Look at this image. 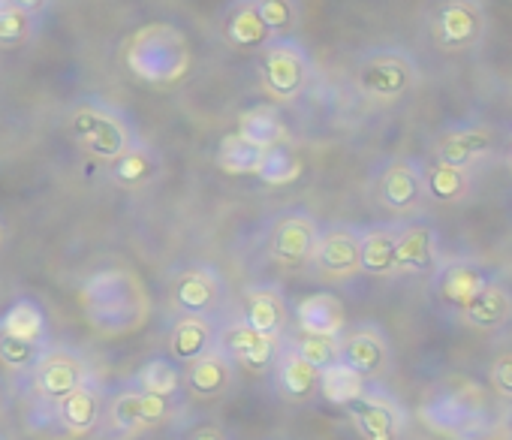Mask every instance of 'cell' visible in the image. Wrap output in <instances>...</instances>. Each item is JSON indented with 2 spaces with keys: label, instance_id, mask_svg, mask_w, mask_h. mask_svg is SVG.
I'll use <instances>...</instances> for the list:
<instances>
[{
  "label": "cell",
  "instance_id": "24",
  "mask_svg": "<svg viewBox=\"0 0 512 440\" xmlns=\"http://www.w3.org/2000/svg\"><path fill=\"white\" fill-rule=\"evenodd\" d=\"M293 320L299 332L338 338L347 329L344 302L335 293H308L293 305Z\"/></svg>",
  "mask_w": 512,
  "mask_h": 440
},
{
  "label": "cell",
  "instance_id": "44",
  "mask_svg": "<svg viewBox=\"0 0 512 440\" xmlns=\"http://www.w3.org/2000/svg\"><path fill=\"white\" fill-rule=\"evenodd\" d=\"M7 416V395H4V386H0V419Z\"/></svg>",
  "mask_w": 512,
  "mask_h": 440
},
{
  "label": "cell",
  "instance_id": "21",
  "mask_svg": "<svg viewBox=\"0 0 512 440\" xmlns=\"http://www.w3.org/2000/svg\"><path fill=\"white\" fill-rule=\"evenodd\" d=\"M235 374L238 368L232 365V359L214 344L208 353H202L199 359L187 362V368L181 371L184 377V389L190 398L196 401H214V398H223L232 383H235Z\"/></svg>",
  "mask_w": 512,
  "mask_h": 440
},
{
  "label": "cell",
  "instance_id": "16",
  "mask_svg": "<svg viewBox=\"0 0 512 440\" xmlns=\"http://www.w3.org/2000/svg\"><path fill=\"white\" fill-rule=\"evenodd\" d=\"M341 359L347 368H353L356 374H362L365 380H374L380 374L389 371L392 365V347L386 332L377 323H359V326H347L341 332Z\"/></svg>",
  "mask_w": 512,
  "mask_h": 440
},
{
  "label": "cell",
  "instance_id": "12",
  "mask_svg": "<svg viewBox=\"0 0 512 440\" xmlns=\"http://www.w3.org/2000/svg\"><path fill=\"white\" fill-rule=\"evenodd\" d=\"M311 266L332 281H347L362 275V227H350V224L323 227Z\"/></svg>",
  "mask_w": 512,
  "mask_h": 440
},
{
  "label": "cell",
  "instance_id": "46",
  "mask_svg": "<svg viewBox=\"0 0 512 440\" xmlns=\"http://www.w3.org/2000/svg\"><path fill=\"white\" fill-rule=\"evenodd\" d=\"M0 242H4V227H0Z\"/></svg>",
  "mask_w": 512,
  "mask_h": 440
},
{
  "label": "cell",
  "instance_id": "18",
  "mask_svg": "<svg viewBox=\"0 0 512 440\" xmlns=\"http://www.w3.org/2000/svg\"><path fill=\"white\" fill-rule=\"evenodd\" d=\"M241 323L275 338H287V329L293 323V308L281 287L275 284H256L244 290L241 302Z\"/></svg>",
  "mask_w": 512,
  "mask_h": 440
},
{
  "label": "cell",
  "instance_id": "48",
  "mask_svg": "<svg viewBox=\"0 0 512 440\" xmlns=\"http://www.w3.org/2000/svg\"><path fill=\"white\" fill-rule=\"evenodd\" d=\"M0 4H7V0H0Z\"/></svg>",
  "mask_w": 512,
  "mask_h": 440
},
{
  "label": "cell",
  "instance_id": "13",
  "mask_svg": "<svg viewBox=\"0 0 512 440\" xmlns=\"http://www.w3.org/2000/svg\"><path fill=\"white\" fill-rule=\"evenodd\" d=\"M217 347L232 359V365L238 371L266 374L275 368V362L284 350V338L263 335V332H256L238 320V323H229L217 332Z\"/></svg>",
  "mask_w": 512,
  "mask_h": 440
},
{
  "label": "cell",
  "instance_id": "34",
  "mask_svg": "<svg viewBox=\"0 0 512 440\" xmlns=\"http://www.w3.org/2000/svg\"><path fill=\"white\" fill-rule=\"evenodd\" d=\"M365 386L368 380L353 368H347L344 362H335L320 371V395L335 407H347L350 401H356L365 392Z\"/></svg>",
  "mask_w": 512,
  "mask_h": 440
},
{
  "label": "cell",
  "instance_id": "29",
  "mask_svg": "<svg viewBox=\"0 0 512 440\" xmlns=\"http://www.w3.org/2000/svg\"><path fill=\"white\" fill-rule=\"evenodd\" d=\"M395 239L398 227L392 224H374L362 230V272L371 278H395Z\"/></svg>",
  "mask_w": 512,
  "mask_h": 440
},
{
  "label": "cell",
  "instance_id": "17",
  "mask_svg": "<svg viewBox=\"0 0 512 440\" xmlns=\"http://www.w3.org/2000/svg\"><path fill=\"white\" fill-rule=\"evenodd\" d=\"M431 278H434V296L440 299V305L464 314L494 275L482 269L476 260L455 257V260H440Z\"/></svg>",
  "mask_w": 512,
  "mask_h": 440
},
{
  "label": "cell",
  "instance_id": "33",
  "mask_svg": "<svg viewBox=\"0 0 512 440\" xmlns=\"http://www.w3.org/2000/svg\"><path fill=\"white\" fill-rule=\"evenodd\" d=\"M127 386L151 395H178L184 389V377L178 362H172L169 356H154L127 380Z\"/></svg>",
  "mask_w": 512,
  "mask_h": 440
},
{
  "label": "cell",
  "instance_id": "2",
  "mask_svg": "<svg viewBox=\"0 0 512 440\" xmlns=\"http://www.w3.org/2000/svg\"><path fill=\"white\" fill-rule=\"evenodd\" d=\"M124 67L145 85L169 88L190 73L193 52L187 37L166 22L139 28L121 49Z\"/></svg>",
  "mask_w": 512,
  "mask_h": 440
},
{
  "label": "cell",
  "instance_id": "3",
  "mask_svg": "<svg viewBox=\"0 0 512 440\" xmlns=\"http://www.w3.org/2000/svg\"><path fill=\"white\" fill-rule=\"evenodd\" d=\"M419 416L428 428L455 437V440H479L488 434V398L479 386L461 383L443 392H434L422 407Z\"/></svg>",
  "mask_w": 512,
  "mask_h": 440
},
{
  "label": "cell",
  "instance_id": "25",
  "mask_svg": "<svg viewBox=\"0 0 512 440\" xmlns=\"http://www.w3.org/2000/svg\"><path fill=\"white\" fill-rule=\"evenodd\" d=\"M220 34H223V43L232 49H263L266 43H272V34L260 10H256V0H235L223 13Z\"/></svg>",
  "mask_w": 512,
  "mask_h": 440
},
{
  "label": "cell",
  "instance_id": "19",
  "mask_svg": "<svg viewBox=\"0 0 512 440\" xmlns=\"http://www.w3.org/2000/svg\"><path fill=\"white\" fill-rule=\"evenodd\" d=\"M395 263L398 275H434L440 266V236L425 220H410L398 227L395 239Z\"/></svg>",
  "mask_w": 512,
  "mask_h": 440
},
{
  "label": "cell",
  "instance_id": "45",
  "mask_svg": "<svg viewBox=\"0 0 512 440\" xmlns=\"http://www.w3.org/2000/svg\"><path fill=\"white\" fill-rule=\"evenodd\" d=\"M506 428H509V437H512V413H509V419H506Z\"/></svg>",
  "mask_w": 512,
  "mask_h": 440
},
{
  "label": "cell",
  "instance_id": "36",
  "mask_svg": "<svg viewBox=\"0 0 512 440\" xmlns=\"http://www.w3.org/2000/svg\"><path fill=\"white\" fill-rule=\"evenodd\" d=\"M299 175H302V160L290 148V142H281V145L266 148L263 151V160H260V169H256V178H260L263 184H269V187L293 184Z\"/></svg>",
  "mask_w": 512,
  "mask_h": 440
},
{
  "label": "cell",
  "instance_id": "43",
  "mask_svg": "<svg viewBox=\"0 0 512 440\" xmlns=\"http://www.w3.org/2000/svg\"><path fill=\"white\" fill-rule=\"evenodd\" d=\"M7 4H13V7H19V10L31 13L34 19H40V16H46V13L52 10L55 0H7Z\"/></svg>",
  "mask_w": 512,
  "mask_h": 440
},
{
  "label": "cell",
  "instance_id": "35",
  "mask_svg": "<svg viewBox=\"0 0 512 440\" xmlns=\"http://www.w3.org/2000/svg\"><path fill=\"white\" fill-rule=\"evenodd\" d=\"M263 151H266V148H256V145L247 142L244 136L229 133V136L220 139L217 166H220L226 175H256V169H260V160H263Z\"/></svg>",
  "mask_w": 512,
  "mask_h": 440
},
{
  "label": "cell",
  "instance_id": "4",
  "mask_svg": "<svg viewBox=\"0 0 512 440\" xmlns=\"http://www.w3.org/2000/svg\"><path fill=\"white\" fill-rule=\"evenodd\" d=\"M70 136L76 139V145L85 154H91L100 163L115 160L118 154H124L139 139L130 118L124 112H118L115 106L100 103V100H85V103L73 106Z\"/></svg>",
  "mask_w": 512,
  "mask_h": 440
},
{
  "label": "cell",
  "instance_id": "47",
  "mask_svg": "<svg viewBox=\"0 0 512 440\" xmlns=\"http://www.w3.org/2000/svg\"><path fill=\"white\" fill-rule=\"evenodd\" d=\"M509 163H512V148H509Z\"/></svg>",
  "mask_w": 512,
  "mask_h": 440
},
{
  "label": "cell",
  "instance_id": "7",
  "mask_svg": "<svg viewBox=\"0 0 512 440\" xmlns=\"http://www.w3.org/2000/svg\"><path fill=\"white\" fill-rule=\"evenodd\" d=\"M431 40L449 55L476 49L488 31V13L482 0H437L428 13Z\"/></svg>",
  "mask_w": 512,
  "mask_h": 440
},
{
  "label": "cell",
  "instance_id": "11",
  "mask_svg": "<svg viewBox=\"0 0 512 440\" xmlns=\"http://www.w3.org/2000/svg\"><path fill=\"white\" fill-rule=\"evenodd\" d=\"M169 302L178 314L214 317L226 302V284L217 269L196 263V266H187L172 275Z\"/></svg>",
  "mask_w": 512,
  "mask_h": 440
},
{
  "label": "cell",
  "instance_id": "5",
  "mask_svg": "<svg viewBox=\"0 0 512 440\" xmlns=\"http://www.w3.org/2000/svg\"><path fill=\"white\" fill-rule=\"evenodd\" d=\"M353 85L371 103H395L419 85V64L404 49H374L359 58Z\"/></svg>",
  "mask_w": 512,
  "mask_h": 440
},
{
  "label": "cell",
  "instance_id": "37",
  "mask_svg": "<svg viewBox=\"0 0 512 440\" xmlns=\"http://www.w3.org/2000/svg\"><path fill=\"white\" fill-rule=\"evenodd\" d=\"M341 338V335H338ZM338 338H332V335H311V332H293V338H287V344L305 359V362H311L317 371H323V368H329V365H335L338 359H341V341Z\"/></svg>",
  "mask_w": 512,
  "mask_h": 440
},
{
  "label": "cell",
  "instance_id": "38",
  "mask_svg": "<svg viewBox=\"0 0 512 440\" xmlns=\"http://www.w3.org/2000/svg\"><path fill=\"white\" fill-rule=\"evenodd\" d=\"M256 10H260L272 40L275 37H293L302 25L299 0H256Z\"/></svg>",
  "mask_w": 512,
  "mask_h": 440
},
{
  "label": "cell",
  "instance_id": "23",
  "mask_svg": "<svg viewBox=\"0 0 512 440\" xmlns=\"http://www.w3.org/2000/svg\"><path fill=\"white\" fill-rule=\"evenodd\" d=\"M275 389L284 401L290 404H308L311 398L320 395V371L305 362L284 338V350L275 362Z\"/></svg>",
  "mask_w": 512,
  "mask_h": 440
},
{
  "label": "cell",
  "instance_id": "20",
  "mask_svg": "<svg viewBox=\"0 0 512 440\" xmlns=\"http://www.w3.org/2000/svg\"><path fill=\"white\" fill-rule=\"evenodd\" d=\"M106 389L94 380L82 383L79 389H73L70 395H64L61 401H55V419L58 425L73 434V437H85L91 431L100 428L103 416H106Z\"/></svg>",
  "mask_w": 512,
  "mask_h": 440
},
{
  "label": "cell",
  "instance_id": "8",
  "mask_svg": "<svg viewBox=\"0 0 512 440\" xmlns=\"http://www.w3.org/2000/svg\"><path fill=\"white\" fill-rule=\"evenodd\" d=\"M178 410V395H151L139 392L133 386H121L109 401H106V422L115 434L136 437L145 431H154L166 425Z\"/></svg>",
  "mask_w": 512,
  "mask_h": 440
},
{
  "label": "cell",
  "instance_id": "39",
  "mask_svg": "<svg viewBox=\"0 0 512 440\" xmlns=\"http://www.w3.org/2000/svg\"><path fill=\"white\" fill-rule=\"evenodd\" d=\"M37 22L31 13L13 7V4H0V46L4 49H16L34 40L37 34Z\"/></svg>",
  "mask_w": 512,
  "mask_h": 440
},
{
  "label": "cell",
  "instance_id": "49",
  "mask_svg": "<svg viewBox=\"0 0 512 440\" xmlns=\"http://www.w3.org/2000/svg\"><path fill=\"white\" fill-rule=\"evenodd\" d=\"M0 440H4V437H0Z\"/></svg>",
  "mask_w": 512,
  "mask_h": 440
},
{
  "label": "cell",
  "instance_id": "32",
  "mask_svg": "<svg viewBox=\"0 0 512 440\" xmlns=\"http://www.w3.org/2000/svg\"><path fill=\"white\" fill-rule=\"evenodd\" d=\"M422 178H425V196L434 199V202H443V205L461 202L473 187L470 169L449 166V163H440V160H431L428 166H422Z\"/></svg>",
  "mask_w": 512,
  "mask_h": 440
},
{
  "label": "cell",
  "instance_id": "6",
  "mask_svg": "<svg viewBox=\"0 0 512 440\" xmlns=\"http://www.w3.org/2000/svg\"><path fill=\"white\" fill-rule=\"evenodd\" d=\"M314 79V61L296 37H275L263 46V88L278 103L299 100Z\"/></svg>",
  "mask_w": 512,
  "mask_h": 440
},
{
  "label": "cell",
  "instance_id": "22",
  "mask_svg": "<svg viewBox=\"0 0 512 440\" xmlns=\"http://www.w3.org/2000/svg\"><path fill=\"white\" fill-rule=\"evenodd\" d=\"M491 151H494V133L482 124L449 127L434 142V160L449 163V166H461V169H470L473 163H479Z\"/></svg>",
  "mask_w": 512,
  "mask_h": 440
},
{
  "label": "cell",
  "instance_id": "26",
  "mask_svg": "<svg viewBox=\"0 0 512 440\" xmlns=\"http://www.w3.org/2000/svg\"><path fill=\"white\" fill-rule=\"evenodd\" d=\"M217 344V329L211 323V317H193V314H178V320L169 329L166 338V350L172 362H193L202 353H208Z\"/></svg>",
  "mask_w": 512,
  "mask_h": 440
},
{
  "label": "cell",
  "instance_id": "10",
  "mask_svg": "<svg viewBox=\"0 0 512 440\" xmlns=\"http://www.w3.org/2000/svg\"><path fill=\"white\" fill-rule=\"evenodd\" d=\"M320 230L323 227L317 224V217L311 211L305 208L284 211L281 217H275V224L269 230V257L287 269L308 266L317 248Z\"/></svg>",
  "mask_w": 512,
  "mask_h": 440
},
{
  "label": "cell",
  "instance_id": "42",
  "mask_svg": "<svg viewBox=\"0 0 512 440\" xmlns=\"http://www.w3.org/2000/svg\"><path fill=\"white\" fill-rule=\"evenodd\" d=\"M184 440H229V434H226L220 425H211V422H205V425H196V428H190Z\"/></svg>",
  "mask_w": 512,
  "mask_h": 440
},
{
  "label": "cell",
  "instance_id": "40",
  "mask_svg": "<svg viewBox=\"0 0 512 440\" xmlns=\"http://www.w3.org/2000/svg\"><path fill=\"white\" fill-rule=\"evenodd\" d=\"M43 350L46 347H40V344H31V341H22V338L0 332V365H4L7 371H31Z\"/></svg>",
  "mask_w": 512,
  "mask_h": 440
},
{
  "label": "cell",
  "instance_id": "41",
  "mask_svg": "<svg viewBox=\"0 0 512 440\" xmlns=\"http://www.w3.org/2000/svg\"><path fill=\"white\" fill-rule=\"evenodd\" d=\"M488 377H491V386H494L497 395L512 398V350H503V353H497L491 359Z\"/></svg>",
  "mask_w": 512,
  "mask_h": 440
},
{
  "label": "cell",
  "instance_id": "31",
  "mask_svg": "<svg viewBox=\"0 0 512 440\" xmlns=\"http://www.w3.org/2000/svg\"><path fill=\"white\" fill-rule=\"evenodd\" d=\"M238 136H244L256 148H272V145L290 142V133H287L281 112L269 103L250 106L238 115Z\"/></svg>",
  "mask_w": 512,
  "mask_h": 440
},
{
  "label": "cell",
  "instance_id": "9",
  "mask_svg": "<svg viewBox=\"0 0 512 440\" xmlns=\"http://www.w3.org/2000/svg\"><path fill=\"white\" fill-rule=\"evenodd\" d=\"M28 374H31L34 392L49 404L61 401L82 383L94 380V371L85 362V356L76 350H67V347H46Z\"/></svg>",
  "mask_w": 512,
  "mask_h": 440
},
{
  "label": "cell",
  "instance_id": "15",
  "mask_svg": "<svg viewBox=\"0 0 512 440\" xmlns=\"http://www.w3.org/2000/svg\"><path fill=\"white\" fill-rule=\"evenodd\" d=\"M344 410L362 440H401V434H404L401 404L380 389L365 386V392L356 401H350Z\"/></svg>",
  "mask_w": 512,
  "mask_h": 440
},
{
  "label": "cell",
  "instance_id": "1",
  "mask_svg": "<svg viewBox=\"0 0 512 440\" xmlns=\"http://www.w3.org/2000/svg\"><path fill=\"white\" fill-rule=\"evenodd\" d=\"M79 305L88 326L103 338L133 335L151 317V296L142 278L124 266H106L88 275L79 287Z\"/></svg>",
  "mask_w": 512,
  "mask_h": 440
},
{
  "label": "cell",
  "instance_id": "27",
  "mask_svg": "<svg viewBox=\"0 0 512 440\" xmlns=\"http://www.w3.org/2000/svg\"><path fill=\"white\" fill-rule=\"evenodd\" d=\"M106 172H109V181L115 187L139 190L160 175V154L148 142L136 139L124 154H118L115 160L106 163Z\"/></svg>",
  "mask_w": 512,
  "mask_h": 440
},
{
  "label": "cell",
  "instance_id": "14",
  "mask_svg": "<svg viewBox=\"0 0 512 440\" xmlns=\"http://www.w3.org/2000/svg\"><path fill=\"white\" fill-rule=\"evenodd\" d=\"M374 196L386 211H395V214L416 211L425 202L422 163H416L410 157L389 160L374 178Z\"/></svg>",
  "mask_w": 512,
  "mask_h": 440
},
{
  "label": "cell",
  "instance_id": "30",
  "mask_svg": "<svg viewBox=\"0 0 512 440\" xmlns=\"http://www.w3.org/2000/svg\"><path fill=\"white\" fill-rule=\"evenodd\" d=\"M0 332L49 347V320L46 311L40 308V302L34 299H16L4 314H0Z\"/></svg>",
  "mask_w": 512,
  "mask_h": 440
},
{
  "label": "cell",
  "instance_id": "28",
  "mask_svg": "<svg viewBox=\"0 0 512 440\" xmlns=\"http://www.w3.org/2000/svg\"><path fill=\"white\" fill-rule=\"evenodd\" d=\"M467 320V326L479 329V332H497L512 320V290L491 278L485 284V290L473 299V305L461 314Z\"/></svg>",
  "mask_w": 512,
  "mask_h": 440
}]
</instances>
